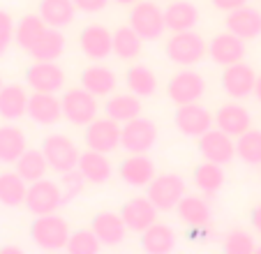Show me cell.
<instances>
[{"label":"cell","mask_w":261,"mask_h":254,"mask_svg":"<svg viewBox=\"0 0 261 254\" xmlns=\"http://www.w3.org/2000/svg\"><path fill=\"white\" fill-rule=\"evenodd\" d=\"M28 54L33 56V60H58L65 54V35L60 33V28H46V33Z\"/></svg>","instance_id":"8d00e7d4"},{"label":"cell","mask_w":261,"mask_h":254,"mask_svg":"<svg viewBox=\"0 0 261 254\" xmlns=\"http://www.w3.org/2000/svg\"><path fill=\"white\" fill-rule=\"evenodd\" d=\"M208 58L220 67H229L245 58V39L233 33H220L208 42Z\"/></svg>","instance_id":"9a60e30c"},{"label":"cell","mask_w":261,"mask_h":254,"mask_svg":"<svg viewBox=\"0 0 261 254\" xmlns=\"http://www.w3.org/2000/svg\"><path fill=\"white\" fill-rule=\"evenodd\" d=\"M28 116L30 120L42 127L56 125L63 118L60 97H56V93H37V90H33V95L28 97Z\"/></svg>","instance_id":"ffe728a7"},{"label":"cell","mask_w":261,"mask_h":254,"mask_svg":"<svg viewBox=\"0 0 261 254\" xmlns=\"http://www.w3.org/2000/svg\"><path fill=\"white\" fill-rule=\"evenodd\" d=\"M250 222H252V229H254L256 234H261V206H256V208H252Z\"/></svg>","instance_id":"bcb514c9"},{"label":"cell","mask_w":261,"mask_h":254,"mask_svg":"<svg viewBox=\"0 0 261 254\" xmlns=\"http://www.w3.org/2000/svg\"><path fill=\"white\" fill-rule=\"evenodd\" d=\"M114 3H118V5H134L139 0H114Z\"/></svg>","instance_id":"681fc988"},{"label":"cell","mask_w":261,"mask_h":254,"mask_svg":"<svg viewBox=\"0 0 261 254\" xmlns=\"http://www.w3.org/2000/svg\"><path fill=\"white\" fill-rule=\"evenodd\" d=\"M213 7L220 12H231V10H238V7L247 5V0H211Z\"/></svg>","instance_id":"f6af8a7d"},{"label":"cell","mask_w":261,"mask_h":254,"mask_svg":"<svg viewBox=\"0 0 261 254\" xmlns=\"http://www.w3.org/2000/svg\"><path fill=\"white\" fill-rule=\"evenodd\" d=\"M16 35V23L5 10H0V56L12 46Z\"/></svg>","instance_id":"7bdbcfd3"},{"label":"cell","mask_w":261,"mask_h":254,"mask_svg":"<svg viewBox=\"0 0 261 254\" xmlns=\"http://www.w3.org/2000/svg\"><path fill=\"white\" fill-rule=\"evenodd\" d=\"M236 157L250 166L261 164V130H247L236 137Z\"/></svg>","instance_id":"f35d334b"},{"label":"cell","mask_w":261,"mask_h":254,"mask_svg":"<svg viewBox=\"0 0 261 254\" xmlns=\"http://www.w3.org/2000/svg\"><path fill=\"white\" fill-rule=\"evenodd\" d=\"M141 247L148 254H169L176 249V231L169 224H150L141 234Z\"/></svg>","instance_id":"f1b7e54d"},{"label":"cell","mask_w":261,"mask_h":254,"mask_svg":"<svg viewBox=\"0 0 261 254\" xmlns=\"http://www.w3.org/2000/svg\"><path fill=\"white\" fill-rule=\"evenodd\" d=\"M79 49L90 60L109 58L114 54V33L102 23H88L79 35Z\"/></svg>","instance_id":"5bb4252c"},{"label":"cell","mask_w":261,"mask_h":254,"mask_svg":"<svg viewBox=\"0 0 261 254\" xmlns=\"http://www.w3.org/2000/svg\"><path fill=\"white\" fill-rule=\"evenodd\" d=\"M224 26H227L229 33L243 37L245 42L247 39H256L261 35V12L250 5H243L238 10L227 12Z\"/></svg>","instance_id":"44dd1931"},{"label":"cell","mask_w":261,"mask_h":254,"mask_svg":"<svg viewBox=\"0 0 261 254\" xmlns=\"http://www.w3.org/2000/svg\"><path fill=\"white\" fill-rule=\"evenodd\" d=\"M215 127H220L222 132L231 134V137H241L252 127V116L238 102L222 104L215 111Z\"/></svg>","instance_id":"7402d4cb"},{"label":"cell","mask_w":261,"mask_h":254,"mask_svg":"<svg viewBox=\"0 0 261 254\" xmlns=\"http://www.w3.org/2000/svg\"><path fill=\"white\" fill-rule=\"evenodd\" d=\"M224 169L222 164H215V162H201V164L194 169V185H197L199 192L203 194H217V192L224 187Z\"/></svg>","instance_id":"e575fe53"},{"label":"cell","mask_w":261,"mask_h":254,"mask_svg":"<svg viewBox=\"0 0 261 254\" xmlns=\"http://www.w3.org/2000/svg\"><path fill=\"white\" fill-rule=\"evenodd\" d=\"M164 21H167V30L171 33L194 30V26L199 23V10L190 0H171L164 10Z\"/></svg>","instance_id":"484cf974"},{"label":"cell","mask_w":261,"mask_h":254,"mask_svg":"<svg viewBox=\"0 0 261 254\" xmlns=\"http://www.w3.org/2000/svg\"><path fill=\"white\" fill-rule=\"evenodd\" d=\"M158 125L150 118H132V120L123 122V139L120 146L127 153H148L158 143Z\"/></svg>","instance_id":"8fae6325"},{"label":"cell","mask_w":261,"mask_h":254,"mask_svg":"<svg viewBox=\"0 0 261 254\" xmlns=\"http://www.w3.org/2000/svg\"><path fill=\"white\" fill-rule=\"evenodd\" d=\"M14 166H16V173H19L25 183L40 181V178H44L46 171L51 169L49 162H46V155L42 153V148L40 150H37V148H28V150L16 160Z\"/></svg>","instance_id":"1f68e13d"},{"label":"cell","mask_w":261,"mask_h":254,"mask_svg":"<svg viewBox=\"0 0 261 254\" xmlns=\"http://www.w3.org/2000/svg\"><path fill=\"white\" fill-rule=\"evenodd\" d=\"M79 81L95 97H107V95H111L116 90L118 79H116L114 69L107 67V65H88V67L81 72Z\"/></svg>","instance_id":"4316f807"},{"label":"cell","mask_w":261,"mask_h":254,"mask_svg":"<svg viewBox=\"0 0 261 254\" xmlns=\"http://www.w3.org/2000/svg\"><path fill=\"white\" fill-rule=\"evenodd\" d=\"M254 97L261 102V74L256 77V83H254Z\"/></svg>","instance_id":"c3c4849f"},{"label":"cell","mask_w":261,"mask_h":254,"mask_svg":"<svg viewBox=\"0 0 261 254\" xmlns=\"http://www.w3.org/2000/svg\"><path fill=\"white\" fill-rule=\"evenodd\" d=\"M63 104V118L69 120L72 125H81L86 127L88 122H93L97 118V102H95V95L90 90L81 88H69L63 93L60 97Z\"/></svg>","instance_id":"ba28073f"},{"label":"cell","mask_w":261,"mask_h":254,"mask_svg":"<svg viewBox=\"0 0 261 254\" xmlns=\"http://www.w3.org/2000/svg\"><path fill=\"white\" fill-rule=\"evenodd\" d=\"M127 88L139 97H153L158 93V77L148 65H132L125 74Z\"/></svg>","instance_id":"74e56055"},{"label":"cell","mask_w":261,"mask_h":254,"mask_svg":"<svg viewBox=\"0 0 261 254\" xmlns=\"http://www.w3.org/2000/svg\"><path fill=\"white\" fill-rule=\"evenodd\" d=\"M28 150L25 132L16 125H0V164H16Z\"/></svg>","instance_id":"83f0119b"},{"label":"cell","mask_w":261,"mask_h":254,"mask_svg":"<svg viewBox=\"0 0 261 254\" xmlns=\"http://www.w3.org/2000/svg\"><path fill=\"white\" fill-rule=\"evenodd\" d=\"M254 69L250 65H245L243 60L224 67V72H222V88L231 99H245L250 95H254Z\"/></svg>","instance_id":"e0dca14e"},{"label":"cell","mask_w":261,"mask_h":254,"mask_svg":"<svg viewBox=\"0 0 261 254\" xmlns=\"http://www.w3.org/2000/svg\"><path fill=\"white\" fill-rule=\"evenodd\" d=\"M173 125H176V130L182 137L199 139L201 134H206L215 125V116L206 107H201L199 102L180 104L176 109V113H173Z\"/></svg>","instance_id":"30bf717a"},{"label":"cell","mask_w":261,"mask_h":254,"mask_svg":"<svg viewBox=\"0 0 261 254\" xmlns=\"http://www.w3.org/2000/svg\"><path fill=\"white\" fill-rule=\"evenodd\" d=\"M76 5L74 0H42L37 14L44 19V23L49 28H67L74 21V14H76Z\"/></svg>","instance_id":"f546056e"},{"label":"cell","mask_w":261,"mask_h":254,"mask_svg":"<svg viewBox=\"0 0 261 254\" xmlns=\"http://www.w3.org/2000/svg\"><path fill=\"white\" fill-rule=\"evenodd\" d=\"M143 42H146V39H143L129 23L114 30V54L118 56L120 60L139 58V54H141V49H143Z\"/></svg>","instance_id":"d6a6232c"},{"label":"cell","mask_w":261,"mask_h":254,"mask_svg":"<svg viewBox=\"0 0 261 254\" xmlns=\"http://www.w3.org/2000/svg\"><path fill=\"white\" fill-rule=\"evenodd\" d=\"M120 139H123V122L114 120V118H95L93 122L86 125L84 141L88 148L99 153H114L116 148H120Z\"/></svg>","instance_id":"9c48e42d"},{"label":"cell","mask_w":261,"mask_h":254,"mask_svg":"<svg viewBox=\"0 0 261 254\" xmlns=\"http://www.w3.org/2000/svg\"><path fill=\"white\" fill-rule=\"evenodd\" d=\"M104 113L118 122H127V120H132V118L141 116V99H139V95H134L132 90H129V93L111 95V97L107 99V104H104Z\"/></svg>","instance_id":"4dcf8cb0"},{"label":"cell","mask_w":261,"mask_h":254,"mask_svg":"<svg viewBox=\"0 0 261 254\" xmlns=\"http://www.w3.org/2000/svg\"><path fill=\"white\" fill-rule=\"evenodd\" d=\"M167 95L176 107L201 102V97L206 95V79L197 69H180V72H176L169 79Z\"/></svg>","instance_id":"52a82bcc"},{"label":"cell","mask_w":261,"mask_h":254,"mask_svg":"<svg viewBox=\"0 0 261 254\" xmlns=\"http://www.w3.org/2000/svg\"><path fill=\"white\" fill-rule=\"evenodd\" d=\"M99 247H102V243H99V238L95 236L93 229L72 231L69 243H67V252L69 254H97Z\"/></svg>","instance_id":"ab89813d"},{"label":"cell","mask_w":261,"mask_h":254,"mask_svg":"<svg viewBox=\"0 0 261 254\" xmlns=\"http://www.w3.org/2000/svg\"><path fill=\"white\" fill-rule=\"evenodd\" d=\"M74 5L84 14H97L109 5V0H74Z\"/></svg>","instance_id":"ee69618b"},{"label":"cell","mask_w":261,"mask_h":254,"mask_svg":"<svg viewBox=\"0 0 261 254\" xmlns=\"http://www.w3.org/2000/svg\"><path fill=\"white\" fill-rule=\"evenodd\" d=\"M118 176L129 187H146L158 176L155 162L148 157V153H127V157L118 166Z\"/></svg>","instance_id":"2e32d148"},{"label":"cell","mask_w":261,"mask_h":254,"mask_svg":"<svg viewBox=\"0 0 261 254\" xmlns=\"http://www.w3.org/2000/svg\"><path fill=\"white\" fill-rule=\"evenodd\" d=\"M146 196L158 206V210H176L178 201L188 194L185 181L178 173H160L146 185Z\"/></svg>","instance_id":"8992f818"},{"label":"cell","mask_w":261,"mask_h":254,"mask_svg":"<svg viewBox=\"0 0 261 254\" xmlns=\"http://www.w3.org/2000/svg\"><path fill=\"white\" fill-rule=\"evenodd\" d=\"M176 213H178V217H180L182 224L192 226V229H203L213 217L208 201L201 199V196H197V194H185L182 196L176 206Z\"/></svg>","instance_id":"d4e9b609"},{"label":"cell","mask_w":261,"mask_h":254,"mask_svg":"<svg viewBox=\"0 0 261 254\" xmlns=\"http://www.w3.org/2000/svg\"><path fill=\"white\" fill-rule=\"evenodd\" d=\"M0 254H23V249L16 245H5V247H0Z\"/></svg>","instance_id":"7dc6e473"},{"label":"cell","mask_w":261,"mask_h":254,"mask_svg":"<svg viewBox=\"0 0 261 254\" xmlns=\"http://www.w3.org/2000/svg\"><path fill=\"white\" fill-rule=\"evenodd\" d=\"M25 83L37 93H58L65 88V72L58 60H35L25 69Z\"/></svg>","instance_id":"7c38bea8"},{"label":"cell","mask_w":261,"mask_h":254,"mask_svg":"<svg viewBox=\"0 0 261 254\" xmlns=\"http://www.w3.org/2000/svg\"><path fill=\"white\" fill-rule=\"evenodd\" d=\"M256 252H259V254H261V245H259V247H256Z\"/></svg>","instance_id":"816d5d0a"},{"label":"cell","mask_w":261,"mask_h":254,"mask_svg":"<svg viewBox=\"0 0 261 254\" xmlns=\"http://www.w3.org/2000/svg\"><path fill=\"white\" fill-rule=\"evenodd\" d=\"M60 192H63V204H72L74 199H79L84 194L88 181L84 178V173L79 169H72V171L60 173Z\"/></svg>","instance_id":"60d3db41"},{"label":"cell","mask_w":261,"mask_h":254,"mask_svg":"<svg viewBox=\"0 0 261 254\" xmlns=\"http://www.w3.org/2000/svg\"><path fill=\"white\" fill-rule=\"evenodd\" d=\"M28 97L23 86L7 83L0 88V118L7 122H14L19 118L28 116Z\"/></svg>","instance_id":"603a6c76"},{"label":"cell","mask_w":261,"mask_h":254,"mask_svg":"<svg viewBox=\"0 0 261 254\" xmlns=\"http://www.w3.org/2000/svg\"><path fill=\"white\" fill-rule=\"evenodd\" d=\"M90 229L95 231L99 243L107 245V247L120 245L129 231L127 224H125V220H123V215H120V213H114V210H99L97 215L93 217Z\"/></svg>","instance_id":"d6986e66"},{"label":"cell","mask_w":261,"mask_h":254,"mask_svg":"<svg viewBox=\"0 0 261 254\" xmlns=\"http://www.w3.org/2000/svg\"><path fill=\"white\" fill-rule=\"evenodd\" d=\"M84 178L90 183V185H104L107 181H111V162H109L107 153H99L88 148L86 153H81L79 164H76Z\"/></svg>","instance_id":"cb8c5ba5"},{"label":"cell","mask_w":261,"mask_h":254,"mask_svg":"<svg viewBox=\"0 0 261 254\" xmlns=\"http://www.w3.org/2000/svg\"><path fill=\"white\" fill-rule=\"evenodd\" d=\"M199 153H201L203 160L224 166L236 157V141H233L231 134L222 132L220 127H215V130L211 127L206 134L199 137Z\"/></svg>","instance_id":"4fadbf2b"},{"label":"cell","mask_w":261,"mask_h":254,"mask_svg":"<svg viewBox=\"0 0 261 254\" xmlns=\"http://www.w3.org/2000/svg\"><path fill=\"white\" fill-rule=\"evenodd\" d=\"M129 26L141 35L146 42H155L164 35L167 21H164V10L153 3V0H139L129 10Z\"/></svg>","instance_id":"3957f363"},{"label":"cell","mask_w":261,"mask_h":254,"mask_svg":"<svg viewBox=\"0 0 261 254\" xmlns=\"http://www.w3.org/2000/svg\"><path fill=\"white\" fill-rule=\"evenodd\" d=\"M25 194H28V183L16 171H3L0 173V204L7 208L23 206Z\"/></svg>","instance_id":"836d02e7"},{"label":"cell","mask_w":261,"mask_h":254,"mask_svg":"<svg viewBox=\"0 0 261 254\" xmlns=\"http://www.w3.org/2000/svg\"><path fill=\"white\" fill-rule=\"evenodd\" d=\"M42 153L46 155V162H49L51 171L56 173H65L76 169L79 164V148L67 134H49V137L42 141Z\"/></svg>","instance_id":"5b68a950"},{"label":"cell","mask_w":261,"mask_h":254,"mask_svg":"<svg viewBox=\"0 0 261 254\" xmlns=\"http://www.w3.org/2000/svg\"><path fill=\"white\" fill-rule=\"evenodd\" d=\"M167 58L178 67H192L199 65L208 56V42L194 30H182V33H173L167 39Z\"/></svg>","instance_id":"7a4b0ae2"},{"label":"cell","mask_w":261,"mask_h":254,"mask_svg":"<svg viewBox=\"0 0 261 254\" xmlns=\"http://www.w3.org/2000/svg\"><path fill=\"white\" fill-rule=\"evenodd\" d=\"M158 213H160L158 206L148 196H134V199H129L120 208V215H123L125 224H127V229L132 234H143L150 224H155L158 222Z\"/></svg>","instance_id":"ac0fdd59"},{"label":"cell","mask_w":261,"mask_h":254,"mask_svg":"<svg viewBox=\"0 0 261 254\" xmlns=\"http://www.w3.org/2000/svg\"><path fill=\"white\" fill-rule=\"evenodd\" d=\"M69 236H72V229H69L67 220L56 215V213L37 215L30 224V240H33L35 247L44 249V252L67 249Z\"/></svg>","instance_id":"6da1fadb"},{"label":"cell","mask_w":261,"mask_h":254,"mask_svg":"<svg viewBox=\"0 0 261 254\" xmlns=\"http://www.w3.org/2000/svg\"><path fill=\"white\" fill-rule=\"evenodd\" d=\"M3 86H5V83H3V77H0V88H3Z\"/></svg>","instance_id":"f907efd6"},{"label":"cell","mask_w":261,"mask_h":254,"mask_svg":"<svg viewBox=\"0 0 261 254\" xmlns=\"http://www.w3.org/2000/svg\"><path fill=\"white\" fill-rule=\"evenodd\" d=\"M222 247L227 254H252L256 249V243L245 229H231L224 236Z\"/></svg>","instance_id":"b9f144b4"},{"label":"cell","mask_w":261,"mask_h":254,"mask_svg":"<svg viewBox=\"0 0 261 254\" xmlns=\"http://www.w3.org/2000/svg\"><path fill=\"white\" fill-rule=\"evenodd\" d=\"M49 26L44 23L40 14H25L19 19L16 23V35H14V42L21 46L23 51H30L35 44H37V39L46 33Z\"/></svg>","instance_id":"d590c367"},{"label":"cell","mask_w":261,"mask_h":254,"mask_svg":"<svg viewBox=\"0 0 261 254\" xmlns=\"http://www.w3.org/2000/svg\"><path fill=\"white\" fill-rule=\"evenodd\" d=\"M23 206L30 215H35V217L49 215V213H58V208L63 206L60 185L54 181H46V178L28 183V194H25Z\"/></svg>","instance_id":"277c9868"}]
</instances>
